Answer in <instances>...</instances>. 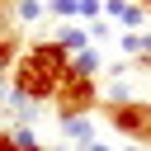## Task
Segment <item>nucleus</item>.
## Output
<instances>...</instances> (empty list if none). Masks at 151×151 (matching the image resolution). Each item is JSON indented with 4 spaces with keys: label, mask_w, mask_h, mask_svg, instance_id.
<instances>
[{
    "label": "nucleus",
    "mask_w": 151,
    "mask_h": 151,
    "mask_svg": "<svg viewBox=\"0 0 151 151\" xmlns=\"http://www.w3.org/2000/svg\"><path fill=\"white\" fill-rule=\"evenodd\" d=\"M109 123L127 137V142H142L151 146V104L146 99H127V104H113L109 109Z\"/></svg>",
    "instance_id": "obj_3"
},
{
    "label": "nucleus",
    "mask_w": 151,
    "mask_h": 151,
    "mask_svg": "<svg viewBox=\"0 0 151 151\" xmlns=\"http://www.w3.org/2000/svg\"><path fill=\"white\" fill-rule=\"evenodd\" d=\"M118 151H151V146H142V142H127V146H118Z\"/></svg>",
    "instance_id": "obj_15"
},
{
    "label": "nucleus",
    "mask_w": 151,
    "mask_h": 151,
    "mask_svg": "<svg viewBox=\"0 0 151 151\" xmlns=\"http://www.w3.org/2000/svg\"><path fill=\"white\" fill-rule=\"evenodd\" d=\"M109 24H113V19H90L85 28H90V38H94V42H109Z\"/></svg>",
    "instance_id": "obj_11"
},
{
    "label": "nucleus",
    "mask_w": 151,
    "mask_h": 151,
    "mask_svg": "<svg viewBox=\"0 0 151 151\" xmlns=\"http://www.w3.org/2000/svg\"><path fill=\"white\" fill-rule=\"evenodd\" d=\"M104 99V90H99V80H90V76H71L66 71V80L57 85V94H52V104H57V118H71V113H94V104Z\"/></svg>",
    "instance_id": "obj_2"
},
{
    "label": "nucleus",
    "mask_w": 151,
    "mask_h": 151,
    "mask_svg": "<svg viewBox=\"0 0 151 151\" xmlns=\"http://www.w3.org/2000/svg\"><path fill=\"white\" fill-rule=\"evenodd\" d=\"M118 47H123V57L151 61V28H127V33H118Z\"/></svg>",
    "instance_id": "obj_6"
},
{
    "label": "nucleus",
    "mask_w": 151,
    "mask_h": 151,
    "mask_svg": "<svg viewBox=\"0 0 151 151\" xmlns=\"http://www.w3.org/2000/svg\"><path fill=\"white\" fill-rule=\"evenodd\" d=\"M47 14V0H14V19L19 24H42Z\"/></svg>",
    "instance_id": "obj_8"
},
{
    "label": "nucleus",
    "mask_w": 151,
    "mask_h": 151,
    "mask_svg": "<svg viewBox=\"0 0 151 151\" xmlns=\"http://www.w3.org/2000/svg\"><path fill=\"white\" fill-rule=\"evenodd\" d=\"M99 66H104V57H99L94 47H85V52H76V57H71V66H66V71H71V76H90V80H94V76H99Z\"/></svg>",
    "instance_id": "obj_7"
},
{
    "label": "nucleus",
    "mask_w": 151,
    "mask_h": 151,
    "mask_svg": "<svg viewBox=\"0 0 151 151\" xmlns=\"http://www.w3.org/2000/svg\"><path fill=\"white\" fill-rule=\"evenodd\" d=\"M0 151H47V146H19L14 137H9V127L0 132Z\"/></svg>",
    "instance_id": "obj_13"
},
{
    "label": "nucleus",
    "mask_w": 151,
    "mask_h": 151,
    "mask_svg": "<svg viewBox=\"0 0 151 151\" xmlns=\"http://www.w3.org/2000/svg\"><path fill=\"white\" fill-rule=\"evenodd\" d=\"M137 5H146V14H151V0H137Z\"/></svg>",
    "instance_id": "obj_16"
},
{
    "label": "nucleus",
    "mask_w": 151,
    "mask_h": 151,
    "mask_svg": "<svg viewBox=\"0 0 151 151\" xmlns=\"http://www.w3.org/2000/svg\"><path fill=\"white\" fill-rule=\"evenodd\" d=\"M57 127H61V137H66L76 151H85V146L94 142V123H90V113H71V118H57Z\"/></svg>",
    "instance_id": "obj_4"
},
{
    "label": "nucleus",
    "mask_w": 151,
    "mask_h": 151,
    "mask_svg": "<svg viewBox=\"0 0 151 151\" xmlns=\"http://www.w3.org/2000/svg\"><path fill=\"white\" fill-rule=\"evenodd\" d=\"M52 42H57V47H61V52H66V57H76V52H85V47H90V42H94V38H90V28H85V24H80V19H76V24H61V28H57V38H52Z\"/></svg>",
    "instance_id": "obj_5"
},
{
    "label": "nucleus",
    "mask_w": 151,
    "mask_h": 151,
    "mask_svg": "<svg viewBox=\"0 0 151 151\" xmlns=\"http://www.w3.org/2000/svg\"><path fill=\"white\" fill-rule=\"evenodd\" d=\"M66 66H71V57H66L52 38H42V42H28V47L14 57V66H9V85H14L19 94L38 99V104H52L57 85L66 80Z\"/></svg>",
    "instance_id": "obj_1"
},
{
    "label": "nucleus",
    "mask_w": 151,
    "mask_h": 151,
    "mask_svg": "<svg viewBox=\"0 0 151 151\" xmlns=\"http://www.w3.org/2000/svg\"><path fill=\"white\" fill-rule=\"evenodd\" d=\"M146 19H151V14H146V5H137V0H127V5H123V14H118L113 24H123V33H127V28H142Z\"/></svg>",
    "instance_id": "obj_9"
},
{
    "label": "nucleus",
    "mask_w": 151,
    "mask_h": 151,
    "mask_svg": "<svg viewBox=\"0 0 151 151\" xmlns=\"http://www.w3.org/2000/svg\"><path fill=\"white\" fill-rule=\"evenodd\" d=\"M80 19H104V0H80Z\"/></svg>",
    "instance_id": "obj_12"
},
{
    "label": "nucleus",
    "mask_w": 151,
    "mask_h": 151,
    "mask_svg": "<svg viewBox=\"0 0 151 151\" xmlns=\"http://www.w3.org/2000/svg\"><path fill=\"white\" fill-rule=\"evenodd\" d=\"M85 151H113V142H99V137H94V142H90Z\"/></svg>",
    "instance_id": "obj_14"
},
{
    "label": "nucleus",
    "mask_w": 151,
    "mask_h": 151,
    "mask_svg": "<svg viewBox=\"0 0 151 151\" xmlns=\"http://www.w3.org/2000/svg\"><path fill=\"white\" fill-rule=\"evenodd\" d=\"M47 9L61 19H80V0H47Z\"/></svg>",
    "instance_id": "obj_10"
}]
</instances>
